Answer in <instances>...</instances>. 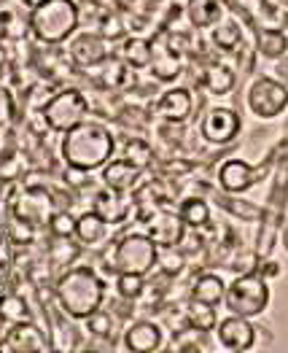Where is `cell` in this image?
Returning a JSON list of instances; mask_svg holds the SVG:
<instances>
[{
    "instance_id": "1",
    "label": "cell",
    "mask_w": 288,
    "mask_h": 353,
    "mask_svg": "<svg viewBox=\"0 0 288 353\" xmlns=\"http://www.w3.org/2000/svg\"><path fill=\"white\" fill-rule=\"evenodd\" d=\"M114 135L100 121H81L70 132L62 135V159L76 170H100L114 157Z\"/></svg>"
},
{
    "instance_id": "2",
    "label": "cell",
    "mask_w": 288,
    "mask_h": 353,
    "mask_svg": "<svg viewBox=\"0 0 288 353\" xmlns=\"http://www.w3.org/2000/svg\"><path fill=\"white\" fill-rule=\"evenodd\" d=\"M54 294H57L59 307L70 319L84 321L92 313L100 310V305L105 299V281L92 267H76L59 278Z\"/></svg>"
},
{
    "instance_id": "3",
    "label": "cell",
    "mask_w": 288,
    "mask_h": 353,
    "mask_svg": "<svg viewBox=\"0 0 288 353\" xmlns=\"http://www.w3.org/2000/svg\"><path fill=\"white\" fill-rule=\"evenodd\" d=\"M30 22H32V35L41 43L57 46L76 32L81 22V11L73 0H46L30 11Z\"/></svg>"
},
{
    "instance_id": "4",
    "label": "cell",
    "mask_w": 288,
    "mask_h": 353,
    "mask_svg": "<svg viewBox=\"0 0 288 353\" xmlns=\"http://www.w3.org/2000/svg\"><path fill=\"white\" fill-rule=\"evenodd\" d=\"M156 256H159V245L148 237V232H130L119 240L114 256H111V265L116 272H138L145 275L151 272L156 265Z\"/></svg>"
},
{
    "instance_id": "5",
    "label": "cell",
    "mask_w": 288,
    "mask_h": 353,
    "mask_svg": "<svg viewBox=\"0 0 288 353\" xmlns=\"http://www.w3.org/2000/svg\"><path fill=\"white\" fill-rule=\"evenodd\" d=\"M224 302H227L229 313L245 316V319H254V316L264 313V307L269 302V289H267L264 275L248 272V275L234 278L232 286L227 289V299Z\"/></svg>"
},
{
    "instance_id": "6",
    "label": "cell",
    "mask_w": 288,
    "mask_h": 353,
    "mask_svg": "<svg viewBox=\"0 0 288 353\" xmlns=\"http://www.w3.org/2000/svg\"><path fill=\"white\" fill-rule=\"evenodd\" d=\"M41 114H43V121H46L49 130L65 135V132H70L73 127H79L87 119L89 100L76 89H62L43 105Z\"/></svg>"
},
{
    "instance_id": "7",
    "label": "cell",
    "mask_w": 288,
    "mask_h": 353,
    "mask_svg": "<svg viewBox=\"0 0 288 353\" xmlns=\"http://www.w3.org/2000/svg\"><path fill=\"white\" fill-rule=\"evenodd\" d=\"M248 108L259 119H275L288 108V87L280 84L275 76H261L248 87Z\"/></svg>"
},
{
    "instance_id": "8",
    "label": "cell",
    "mask_w": 288,
    "mask_h": 353,
    "mask_svg": "<svg viewBox=\"0 0 288 353\" xmlns=\"http://www.w3.org/2000/svg\"><path fill=\"white\" fill-rule=\"evenodd\" d=\"M240 114L234 108H227V105H216L210 108L205 117H202V138L213 146H224V143H232L237 135H240Z\"/></svg>"
},
{
    "instance_id": "9",
    "label": "cell",
    "mask_w": 288,
    "mask_h": 353,
    "mask_svg": "<svg viewBox=\"0 0 288 353\" xmlns=\"http://www.w3.org/2000/svg\"><path fill=\"white\" fill-rule=\"evenodd\" d=\"M151 73L156 81H175L183 70V62H181V52L175 46L173 32L170 35H156L151 41Z\"/></svg>"
},
{
    "instance_id": "10",
    "label": "cell",
    "mask_w": 288,
    "mask_h": 353,
    "mask_svg": "<svg viewBox=\"0 0 288 353\" xmlns=\"http://www.w3.org/2000/svg\"><path fill=\"white\" fill-rule=\"evenodd\" d=\"M54 213H57L54 200H52V194L43 192V189H28V192H22V194L17 197V203H14V216L25 219V221L35 224V227H38V224L49 227V221H52Z\"/></svg>"
},
{
    "instance_id": "11",
    "label": "cell",
    "mask_w": 288,
    "mask_h": 353,
    "mask_svg": "<svg viewBox=\"0 0 288 353\" xmlns=\"http://www.w3.org/2000/svg\"><path fill=\"white\" fill-rule=\"evenodd\" d=\"M0 351L3 353H43V351H49V343H46V337H43V332H41L38 326L28 324V321H19V324H11V329L3 334Z\"/></svg>"
},
{
    "instance_id": "12",
    "label": "cell",
    "mask_w": 288,
    "mask_h": 353,
    "mask_svg": "<svg viewBox=\"0 0 288 353\" xmlns=\"http://www.w3.org/2000/svg\"><path fill=\"white\" fill-rule=\"evenodd\" d=\"M216 334H218V343L227 351H234V353L251 351L254 343H256V329H254V324L245 316H237V313H232L229 319H224L218 324V329H216Z\"/></svg>"
},
{
    "instance_id": "13",
    "label": "cell",
    "mask_w": 288,
    "mask_h": 353,
    "mask_svg": "<svg viewBox=\"0 0 288 353\" xmlns=\"http://www.w3.org/2000/svg\"><path fill=\"white\" fill-rule=\"evenodd\" d=\"M70 57L79 68L92 70L108 57V38L103 32H79L70 41Z\"/></svg>"
},
{
    "instance_id": "14",
    "label": "cell",
    "mask_w": 288,
    "mask_h": 353,
    "mask_svg": "<svg viewBox=\"0 0 288 353\" xmlns=\"http://www.w3.org/2000/svg\"><path fill=\"white\" fill-rule=\"evenodd\" d=\"M148 227V237L162 248V245H178L183 235H186V221L181 219V213H173V210H154V216L145 221Z\"/></svg>"
},
{
    "instance_id": "15",
    "label": "cell",
    "mask_w": 288,
    "mask_h": 353,
    "mask_svg": "<svg viewBox=\"0 0 288 353\" xmlns=\"http://www.w3.org/2000/svg\"><path fill=\"white\" fill-rule=\"evenodd\" d=\"M92 210H97L108 224H119V221L127 219L130 210H135V200L130 203V200H127V192H119V189L105 186V189L97 192L94 208H92Z\"/></svg>"
},
{
    "instance_id": "16",
    "label": "cell",
    "mask_w": 288,
    "mask_h": 353,
    "mask_svg": "<svg viewBox=\"0 0 288 353\" xmlns=\"http://www.w3.org/2000/svg\"><path fill=\"white\" fill-rule=\"evenodd\" d=\"M162 345V329L154 321H135L124 332V348L132 353H154Z\"/></svg>"
},
{
    "instance_id": "17",
    "label": "cell",
    "mask_w": 288,
    "mask_h": 353,
    "mask_svg": "<svg viewBox=\"0 0 288 353\" xmlns=\"http://www.w3.org/2000/svg\"><path fill=\"white\" fill-rule=\"evenodd\" d=\"M192 108H194V97L189 89H170L156 103V111L165 121H183L189 119Z\"/></svg>"
},
{
    "instance_id": "18",
    "label": "cell",
    "mask_w": 288,
    "mask_h": 353,
    "mask_svg": "<svg viewBox=\"0 0 288 353\" xmlns=\"http://www.w3.org/2000/svg\"><path fill=\"white\" fill-rule=\"evenodd\" d=\"M254 168L243 159H229L221 165L218 170V183L229 192V194H237V192H245L251 183H254Z\"/></svg>"
},
{
    "instance_id": "19",
    "label": "cell",
    "mask_w": 288,
    "mask_h": 353,
    "mask_svg": "<svg viewBox=\"0 0 288 353\" xmlns=\"http://www.w3.org/2000/svg\"><path fill=\"white\" fill-rule=\"evenodd\" d=\"M224 19V6L218 0H189L186 3V22L192 28H216Z\"/></svg>"
},
{
    "instance_id": "20",
    "label": "cell",
    "mask_w": 288,
    "mask_h": 353,
    "mask_svg": "<svg viewBox=\"0 0 288 353\" xmlns=\"http://www.w3.org/2000/svg\"><path fill=\"white\" fill-rule=\"evenodd\" d=\"M138 181H141V168H135L127 159L108 162L105 170H103V183L111 186V189H119V192H132Z\"/></svg>"
},
{
    "instance_id": "21",
    "label": "cell",
    "mask_w": 288,
    "mask_h": 353,
    "mask_svg": "<svg viewBox=\"0 0 288 353\" xmlns=\"http://www.w3.org/2000/svg\"><path fill=\"white\" fill-rule=\"evenodd\" d=\"M108 237V221L97 213V210H89L84 216H79V224H76V240L81 245H97Z\"/></svg>"
},
{
    "instance_id": "22",
    "label": "cell",
    "mask_w": 288,
    "mask_h": 353,
    "mask_svg": "<svg viewBox=\"0 0 288 353\" xmlns=\"http://www.w3.org/2000/svg\"><path fill=\"white\" fill-rule=\"evenodd\" d=\"M202 84L207 92H213V94H227L234 89V70H232V65L227 62H213V65H207V70H205V76H202Z\"/></svg>"
},
{
    "instance_id": "23",
    "label": "cell",
    "mask_w": 288,
    "mask_h": 353,
    "mask_svg": "<svg viewBox=\"0 0 288 353\" xmlns=\"http://www.w3.org/2000/svg\"><path fill=\"white\" fill-rule=\"evenodd\" d=\"M0 28H3V38H6V41H22V38L28 35V30H32V22H30V14L28 17H22L19 11L14 14L11 0H3Z\"/></svg>"
},
{
    "instance_id": "24",
    "label": "cell",
    "mask_w": 288,
    "mask_h": 353,
    "mask_svg": "<svg viewBox=\"0 0 288 353\" xmlns=\"http://www.w3.org/2000/svg\"><path fill=\"white\" fill-rule=\"evenodd\" d=\"M192 296L194 299H200V302H207V305H221L224 299H227V286H224V281L218 278V275H200L197 278V283H194V289H192Z\"/></svg>"
},
{
    "instance_id": "25",
    "label": "cell",
    "mask_w": 288,
    "mask_h": 353,
    "mask_svg": "<svg viewBox=\"0 0 288 353\" xmlns=\"http://www.w3.org/2000/svg\"><path fill=\"white\" fill-rule=\"evenodd\" d=\"M127 68L130 65L124 59L105 57L97 68H92V70H97V84L100 87H121V84H127V76H130Z\"/></svg>"
},
{
    "instance_id": "26",
    "label": "cell",
    "mask_w": 288,
    "mask_h": 353,
    "mask_svg": "<svg viewBox=\"0 0 288 353\" xmlns=\"http://www.w3.org/2000/svg\"><path fill=\"white\" fill-rule=\"evenodd\" d=\"M121 59L130 65V68H135V70H141V68H148L151 65V41H145V38H127L124 41V46H121Z\"/></svg>"
},
{
    "instance_id": "27",
    "label": "cell",
    "mask_w": 288,
    "mask_h": 353,
    "mask_svg": "<svg viewBox=\"0 0 288 353\" xmlns=\"http://www.w3.org/2000/svg\"><path fill=\"white\" fill-rule=\"evenodd\" d=\"M210 30H213V32H210V41H213L221 52H234V49L240 46V41H243V30H240V25H237L234 19H227V17Z\"/></svg>"
},
{
    "instance_id": "28",
    "label": "cell",
    "mask_w": 288,
    "mask_h": 353,
    "mask_svg": "<svg viewBox=\"0 0 288 353\" xmlns=\"http://www.w3.org/2000/svg\"><path fill=\"white\" fill-rule=\"evenodd\" d=\"M186 321L192 329H197V332H207V329H213L216 326V307L213 305H207V302H200V299H192L189 305H186Z\"/></svg>"
},
{
    "instance_id": "29",
    "label": "cell",
    "mask_w": 288,
    "mask_h": 353,
    "mask_svg": "<svg viewBox=\"0 0 288 353\" xmlns=\"http://www.w3.org/2000/svg\"><path fill=\"white\" fill-rule=\"evenodd\" d=\"M178 213H181V219L186 221V227H205V224H210V208H207V203L200 200V197L183 200L181 208H178Z\"/></svg>"
},
{
    "instance_id": "30",
    "label": "cell",
    "mask_w": 288,
    "mask_h": 353,
    "mask_svg": "<svg viewBox=\"0 0 288 353\" xmlns=\"http://www.w3.org/2000/svg\"><path fill=\"white\" fill-rule=\"evenodd\" d=\"M256 49L267 59H278L288 52V38L283 32H278V30H261L259 41H256Z\"/></svg>"
},
{
    "instance_id": "31",
    "label": "cell",
    "mask_w": 288,
    "mask_h": 353,
    "mask_svg": "<svg viewBox=\"0 0 288 353\" xmlns=\"http://www.w3.org/2000/svg\"><path fill=\"white\" fill-rule=\"evenodd\" d=\"M156 265L162 267V275H181L186 270V254L178 251V245H162L159 248V256H156Z\"/></svg>"
},
{
    "instance_id": "32",
    "label": "cell",
    "mask_w": 288,
    "mask_h": 353,
    "mask_svg": "<svg viewBox=\"0 0 288 353\" xmlns=\"http://www.w3.org/2000/svg\"><path fill=\"white\" fill-rule=\"evenodd\" d=\"M79 254H81V243H76L73 237H57L54 235L52 245H49V256H52V262H54V265H70Z\"/></svg>"
},
{
    "instance_id": "33",
    "label": "cell",
    "mask_w": 288,
    "mask_h": 353,
    "mask_svg": "<svg viewBox=\"0 0 288 353\" xmlns=\"http://www.w3.org/2000/svg\"><path fill=\"white\" fill-rule=\"evenodd\" d=\"M32 227H35V224H30V221L14 216V213L6 216V235H8V240H14V243H19V245L32 243Z\"/></svg>"
},
{
    "instance_id": "34",
    "label": "cell",
    "mask_w": 288,
    "mask_h": 353,
    "mask_svg": "<svg viewBox=\"0 0 288 353\" xmlns=\"http://www.w3.org/2000/svg\"><path fill=\"white\" fill-rule=\"evenodd\" d=\"M119 294L124 299H138L145 292V278L138 272H119V283H116Z\"/></svg>"
},
{
    "instance_id": "35",
    "label": "cell",
    "mask_w": 288,
    "mask_h": 353,
    "mask_svg": "<svg viewBox=\"0 0 288 353\" xmlns=\"http://www.w3.org/2000/svg\"><path fill=\"white\" fill-rule=\"evenodd\" d=\"M124 159L143 170V168L151 165L154 154H151V146L143 143V141H127V146H124Z\"/></svg>"
},
{
    "instance_id": "36",
    "label": "cell",
    "mask_w": 288,
    "mask_h": 353,
    "mask_svg": "<svg viewBox=\"0 0 288 353\" xmlns=\"http://www.w3.org/2000/svg\"><path fill=\"white\" fill-rule=\"evenodd\" d=\"M0 319L6 324H19V321H28V310H25V302L19 296H3V305H0Z\"/></svg>"
},
{
    "instance_id": "37",
    "label": "cell",
    "mask_w": 288,
    "mask_h": 353,
    "mask_svg": "<svg viewBox=\"0 0 288 353\" xmlns=\"http://www.w3.org/2000/svg\"><path fill=\"white\" fill-rule=\"evenodd\" d=\"M76 224H79V219H73L68 210H57L49 221V230L57 237H76Z\"/></svg>"
},
{
    "instance_id": "38",
    "label": "cell",
    "mask_w": 288,
    "mask_h": 353,
    "mask_svg": "<svg viewBox=\"0 0 288 353\" xmlns=\"http://www.w3.org/2000/svg\"><path fill=\"white\" fill-rule=\"evenodd\" d=\"M87 329L94 334V337H108L111 332H114V319L108 316V313H92L87 319Z\"/></svg>"
},
{
    "instance_id": "39",
    "label": "cell",
    "mask_w": 288,
    "mask_h": 353,
    "mask_svg": "<svg viewBox=\"0 0 288 353\" xmlns=\"http://www.w3.org/2000/svg\"><path fill=\"white\" fill-rule=\"evenodd\" d=\"M100 32L108 38V41H116L124 35V25L119 22V17H100Z\"/></svg>"
},
{
    "instance_id": "40",
    "label": "cell",
    "mask_w": 288,
    "mask_h": 353,
    "mask_svg": "<svg viewBox=\"0 0 288 353\" xmlns=\"http://www.w3.org/2000/svg\"><path fill=\"white\" fill-rule=\"evenodd\" d=\"M272 76H275L280 84H286V87H288V57H286V54L275 59V65H272Z\"/></svg>"
},
{
    "instance_id": "41",
    "label": "cell",
    "mask_w": 288,
    "mask_h": 353,
    "mask_svg": "<svg viewBox=\"0 0 288 353\" xmlns=\"http://www.w3.org/2000/svg\"><path fill=\"white\" fill-rule=\"evenodd\" d=\"M22 3H25V8L32 11V8H38V6H41V3H46V0H22Z\"/></svg>"
},
{
    "instance_id": "42",
    "label": "cell",
    "mask_w": 288,
    "mask_h": 353,
    "mask_svg": "<svg viewBox=\"0 0 288 353\" xmlns=\"http://www.w3.org/2000/svg\"><path fill=\"white\" fill-rule=\"evenodd\" d=\"M280 240H283V248L288 251V224L283 227V235H280Z\"/></svg>"
},
{
    "instance_id": "43",
    "label": "cell",
    "mask_w": 288,
    "mask_h": 353,
    "mask_svg": "<svg viewBox=\"0 0 288 353\" xmlns=\"http://www.w3.org/2000/svg\"><path fill=\"white\" fill-rule=\"evenodd\" d=\"M275 3H278V6H286L288 8V0H275Z\"/></svg>"
},
{
    "instance_id": "44",
    "label": "cell",
    "mask_w": 288,
    "mask_h": 353,
    "mask_svg": "<svg viewBox=\"0 0 288 353\" xmlns=\"http://www.w3.org/2000/svg\"><path fill=\"white\" fill-rule=\"evenodd\" d=\"M286 25H288V14H286Z\"/></svg>"
}]
</instances>
